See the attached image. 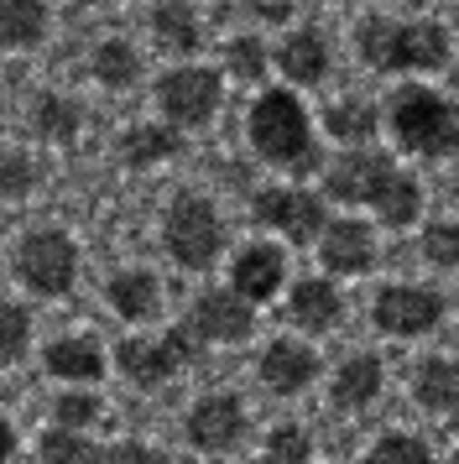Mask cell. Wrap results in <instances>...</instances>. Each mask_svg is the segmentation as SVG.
<instances>
[{
  "label": "cell",
  "instance_id": "obj_1",
  "mask_svg": "<svg viewBox=\"0 0 459 464\" xmlns=\"http://www.w3.org/2000/svg\"><path fill=\"white\" fill-rule=\"evenodd\" d=\"M246 141L250 151L277 172H303L318 168V136H313V115L298 100V89H261L246 110Z\"/></svg>",
  "mask_w": 459,
  "mask_h": 464
},
{
  "label": "cell",
  "instance_id": "obj_2",
  "mask_svg": "<svg viewBox=\"0 0 459 464\" xmlns=\"http://www.w3.org/2000/svg\"><path fill=\"white\" fill-rule=\"evenodd\" d=\"M355 53L371 73H434L449 63V26L434 16H413V22H396V16H366L355 26Z\"/></svg>",
  "mask_w": 459,
  "mask_h": 464
},
{
  "label": "cell",
  "instance_id": "obj_3",
  "mask_svg": "<svg viewBox=\"0 0 459 464\" xmlns=\"http://www.w3.org/2000/svg\"><path fill=\"white\" fill-rule=\"evenodd\" d=\"M381 126L392 130V141L413 157L444 162L459 151V105L434 84H396L381 105Z\"/></svg>",
  "mask_w": 459,
  "mask_h": 464
},
{
  "label": "cell",
  "instance_id": "obj_4",
  "mask_svg": "<svg viewBox=\"0 0 459 464\" xmlns=\"http://www.w3.org/2000/svg\"><path fill=\"white\" fill-rule=\"evenodd\" d=\"M162 246L183 272H209L225 251V219L204 193H178L162 214Z\"/></svg>",
  "mask_w": 459,
  "mask_h": 464
},
{
  "label": "cell",
  "instance_id": "obj_5",
  "mask_svg": "<svg viewBox=\"0 0 459 464\" xmlns=\"http://www.w3.org/2000/svg\"><path fill=\"white\" fill-rule=\"evenodd\" d=\"M225 105V73L204 63H178L157 79V110L167 126L178 130H204Z\"/></svg>",
  "mask_w": 459,
  "mask_h": 464
},
{
  "label": "cell",
  "instance_id": "obj_6",
  "mask_svg": "<svg viewBox=\"0 0 459 464\" xmlns=\"http://www.w3.org/2000/svg\"><path fill=\"white\" fill-rule=\"evenodd\" d=\"M250 219L271 235H288L292 246H313L324 235V193L298 188V183H277V188H256L250 193Z\"/></svg>",
  "mask_w": 459,
  "mask_h": 464
},
{
  "label": "cell",
  "instance_id": "obj_7",
  "mask_svg": "<svg viewBox=\"0 0 459 464\" xmlns=\"http://www.w3.org/2000/svg\"><path fill=\"white\" fill-rule=\"evenodd\" d=\"M16 276L37 297H63L79 282V246L63 230H32L16 246Z\"/></svg>",
  "mask_w": 459,
  "mask_h": 464
},
{
  "label": "cell",
  "instance_id": "obj_8",
  "mask_svg": "<svg viewBox=\"0 0 459 464\" xmlns=\"http://www.w3.org/2000/svg\"><path fill=\"white\" fill-rule=\"evenodd\" d=\"M396 172H402V168H396V157H386V151H376V147L339 151V157L329 162V172H324V198L376 209V204H381V193H386V183H392Z\"/></svg>",
  "mask_w": 459,
  "mask_h": 464
},
{
  "label": "cell",
  "instance_id": "obj_9",
  "mask_svg": "<svg viewBox=\"0 0 459 464\" xmlns=\"http://www.w3.org/2000/svg\"><path fill=\"white\" fill-rule=\"evenodd\" d=\"M193 344L199 339L188 334V324H178V329H167L157 339H125L121 350H115V365L136 386H162V381H172L193 360Z\"/></svg>",
  "mask_w": 459,
  "mask_h": 464
},
{
  "label": "cell",
  "instance_id": "obj_10",
  "mask_svg": "<svg viewBox=\"0 0 459 464\" xmlns=\"http://www.w3.org/2000/svg\"><path fill=\"white\" fill-rule=\"evenodd\" d=\"M371 318L381 334L392 339H417L438 329V318H444V297L428 293V287H407V282H396V287H381L371 303Z\"/></svg>",
  "mask_w": 459,
  "mask_h": 464
},
{
  "label": "cell",
  "instance_id": "obj_11",
  "mask_svg": "<svg viewBox=\"0 0 459 464\" xmlns=\"http://www.w3.org/2000/svg\"><path fill=\"white\" fill-rule=\"evenodd\" d=\"M250 329H256L250 303H246V297H235L230 287L199 293V297H193V308H188V334L209 339V344H240Z\"/></svg>",
  "mask_w": 459,
  "mask_h": 464
},
{
  "label": "cell",
  "instance_id": "obj_12",
  "mask_svg": "<svg viewBox=\"0 0 459 464\" xmlns=\"http://www.w3.org/2000/svg\"><path fill=\"white\" fill-rule=\"evenodd\" d=\"M282 282H288V256L271 240H250L230 261V293L246 297V303H271L282 293Z\"/></svg>",
  "mask_w": 459,
  "mask_h": 464
},
{
  "label": "cell",
  "instance_id": "obj_13",
  "mask_svg": "<svg viewBox=\"0 0 459 464\" xmlns=\"http://www.w3.org/2000/svg\"><path fill=\"white\" fill-rule=\"evenodd\" d=\"M271 58H277V73L288 79V89H318L329 79V37L318 26H292Z\"/></svg>",
  "mask_w": 459,
  "mask_h": 464
},
{
  "label": "cell",
  "instance_id": "obj_14",
  "mask_svg": "<svg viewBox=\"0 0 459 464\" xmlns=\"http://www.w3.org/2000/svg\"><path fill=\"white\" fill-rule=\"evenodd\" d=\"M318 261L334 276H366L376 266V235L360 219H329L318 235Z\"/></svg>",
  "mask_w": 459,
  "mask_h": 464
},
{
  "label": "cell",
  "instance_id": "obj_15",
  "mask_svg": "<svg viewBox=\"0 0 459 464\" xmlns=\"http://www.w3.org/2000/svg\"><path fill=\"white\" fill-rule=\"evenodd\" d=\"M188 439L199 443L204 454L235 449V443L246 439V407H240V397H225V392L204 397L193 412H188Z\"/></svg>",
  "mask_w": 459,
  "mask_h": 464
},
{
  "label": "cell",
  "instance_id": "obj_16",
  "mask_svg": "<svg viewBox=\"0 0 459 464\" xmlns=\"http://www.w3.org/2000/svg\"><path fill=\"white\" fill-rule=\"evenodd\" d=\"M146 26H151V43L162 47L167 58H178V63H193L199 47H204V16L188 0H157Z\"/></svg>",
  "mask_w": 459,
  "mask_h": 464
},
{
  "label": "cell",
  "instance_id": "obj_17",
  "mask_svg": "<svg viewBox=\"0 0 459 464\" xmlns=\"http://www.w3.org/2000/svg\"><path fill=\"white\" fill-rule=\"evenodd\" d=\"M318 376V355H313L308 344H298V339H271L267 350H261V381H267L271 392H303L308 381Z\"/></svg>",
  "mask_w": 459,
  "mask_h": 464
},
{
  "label": "cell",
  "instance_id": "obj_18",
  "mask_svg": "<svg viewBox=\"0 0 459 464\" xmlns=\"http://www.w3.org/2000/svg\"><path fill=\"white\" fill-rule=\"evenodd\" d=\"M183 151V130L167 121H142L121 130V162L125 168H162Z\"/></svg>",
  "mask_w": 459,
  "mask_h": 464
},
{
  "label": "cell",
  "instance_id": "obj_19",
  "mask_svg": "<svg viewBox=\"0 0 459 464\" xmlns=\"http://www.w3.org/2000/svg\"><path fill=\"white\" fill-rule=\"evenodd\" d=\"M324 130H329L345 151L371 147L376 130H381V110H376L371 100H360V94H339V100L324 105Z\"/></svg>",
  "mask_w": 459,
  "mask_h": 464
},
{
  "label": "cell",
  "instance_id": "obj_20",
  "mask_svg": "<svg viewBox=\"0 0 459 464\" xmlns=\"http://www.w3.org/2000/svg\"><path fill=\"white\" fill-rule=\"evenodd\" d=\"M288 314L298 329H313V334H329L339 314H345V303H339V287H334L329 276H303L298 287H292V303Z\"/></svg>",
  "mask_w": 459,
  "mask_h": 464
},
{
  "label": "cell",
  "instance_id": "obj_21",
  "mask_svg": "<svg viewBox=\"0 0 459 464\" xmlns=\"http://www.w3.org/2000/svg\"><path fill=\"white\" fill-rule=\"evenodd\" d=\"M47 0H0V53H32L47 37Z\"/></svg>",
  "mask_w": 459,
  "mask_h": 464
},
{
  "label": "cell",
  "instance_id": "obj_22",
  "mask_svg": "<svg viewBox=\"0 0 459 464\" xmlns=\"http://www.w3.org/2000/svg\"><path fill=\"white\" fill-rule=\"evenodd\" d=\"M413 397L417 407H428L434 418H459V365L454 360H423L417 365V376H413Z\"/></svg>",
  "mask_w": 459,
  "mask_h": 464
},
{
  "label": "cell",
  "instance_id": "obj_23",
  "mask_svg": "<svg viewBox=\"0 0 459 464\" xmlns=\"http://www.w3.org/2000/svg\"><path fill=\"white\" fill-rule=\"evenodd\" d=\"M104 297H110V308H115L121 318H157V308H162V287H157V276L136 272V266L110 276Z\"/></svg>",
  "mask_w": 459,
  "mask_h": 464
},
{
  "label": "cell",
  "instance_id": "obj_24",
  "mask_svg": "<svg viewBox=\"0 0 459 464\" xmlns=\"http://www.w3.org/2000/svg\"><path fill=\"white\" fill-rule=\"evenodd\" d=\"M42 360H47V371H53L58 381H94V376H104V350L94 344V339H83V334L53 339Z\"/></svg>",
  "mask_w": 459,
  "mask_h": 464
},
{
  "label": "cell",
  "instance_id": "obj_25",
  "mask_svg": "<svg viewBox=\"0 0 459 464\" xmlns=\"http://www.w3.org/2000/svg\"><path fill=\"white\" fill-rule=\"evenodd\" d=\"M89 73H94L100 89H131V84H142V53L125 43V37H104L89 53Z\"/></svg>",
  "mask_w": 459,
  "mask_h": 464
},
{
  "label": "cell",
  "instance_id": "obj_26",
  "mask_svg": "<svg viewBox=\"0 0 459 464\" xmlns=\"http://www.w3.org/2000/svg\"><path fill=\"white\" fill-rule=\"evenodd\" d=\"M381 360L376 355H350L345 365H339V376H334V401L345 407V412H355V407H371L376 397H381Z\"/></svg>",
  "mask_w": 459,
  "mask_h": 464
},
{
  "label": "cell",
  "instance_id": "obj_27",
  "mask_svg": "<svg viewBox=\"0 0 459 464\" xmlns=\"http://www.w3.org/2000/svg\"><path fill=\"white\" fill-rule=\"evenodd\" d=\"M79 126H83V115H79L73 100H63V94H37V105H32V130H37L42 141L68 147V141H79Z\"/></svg>",
  "mask_w": 459,
  "mask_h": 464
},
{
  "label": "cell",
  "instance_id": "obj_28",
  "mask_svg": "<svg viewBox=\"0 0 459 464\" xmlns=\"http://www.w3.org/2000/svg\"><path fill=\"white\" fill-rule=\"evenodd\" d=\"M417 214H423V183L402 168L392 183H386V193H381L376 219H381V225H392V230H407V225H417Z\"/></svg>",
  "mask_w": 459,
  "mask_h": 464
},
{
  "label": "cell",
  "instance_id": "obj_29",
  "mask_svg": "<svg viewBox=\"0 0 459 464\" xmlns=\"http://www.w3.org/2000/svg\"><path fill=\"white\" fill-rule=\"evenodd\" d=\"M225 73L235 84H261L271 73V47L256 37V32H240L225 43Z\"/></svg>",
  "mask_w": 459,
  "mask_h": 464
},
{
  "label": "cell",
  "instance_id": "obj_30",
  "mask_svg": "<svg viewBox=\"0 0 459 464\" xmlns=\"http://www.w3.org/2000/svg\"><path fill=\"white\" fill-rule=\"evenodd\" d=\"M37 454H42V464H94V443L89 439H79L73 428H47L37 439Z\"/></svg>",
  "mask_w": 459,
  "mask_h": 464
},
{
  "label": "cell",
  "instance_id": "obj_31",
  "mask_svg": "<svg viewBox=\"0 0 459 464\" xmlns=\"http://www.w3.org/2000/svg\"><path fill=\"white\" fill-rule=\"evenodd\" d=\"M366 464H438V459L428 454V443L413 439V433H386V439L366 454Z\"/></svg>",
  "mask_w": 459,
  "mask_h": 464
},
{
  "label": "cell",
  "instance_id": "obj_32",
  "mask_svg": "<svg viewBox=\"0 0 459 464\" xmlns=\"http://www.w3.org/2000/svg\"><path fill=\"white\" fill-rule=\"evenodd\" d=\"M26 339H32V314L16 308V303H0V365L21 360Z\"/></svg>",
  "mask_w": 459,
  "mask_h": 464
},
{
  "label": "cell",
  "instance_id": "obj_33",
  "mask_svg": "<svg viewBox=\"0 0 459 464\" xmlns=\"http://www.w3.org/2000/svg\"><path fill=\"white\" fill-rule=\"evenodd\" d=\"M423 261L428 266H459V225L454 219H434L423 230Z\"/></svg>",
  "mask_w": 459,
  "mask_h": 464
},
{
  "label": "cell",
  "instance_id": "obj_34",
  "mask_svg": "<svg viewBox=\"0 0 459 464\" xmlns=\"http://www.w3.org/2000/svg\"><path fill=\"white\" fill-rule=\"evenodd\" d=\"M100 397H89V392H63L58 401H53V418H58V428H89V422H100Z\"/></svg>",
  "mask_w": 459,
  "mask_h": 464
},
{
  "label": "cell",
  "instance_id": "obj_35",
  "mask_svg": "<svg viewBox=\"0 0 459 464\" xmlns=\"http://www.w3.org/2000/svg\"><path fill=\"white\" fill-rule=\"evenodd\" d=\"M32 183H37L32 157H21V151H0V198H21Z\"/></svg>",
  "mask_w": 459,
  "mask_h": 464
},
{
  "label": "cell",
  "instance_id": "obj_36",
  "mask_svg": "<svg viewBox=\"0 0 459 464\" xmlns=\"http://www.w3.org/2000/svg\"><path fill=\"white\" fill-rule=\"evenodd\" d=\"M271 464H303L308 459V433H303V428H271Z\"/></svg>",
  "mask_w": 459,
  "mask_h": 464
},
{
  "label": "cell",
  "instance_id": "obj_37",
  "mask_svg": "<svg viewBox=\"0 0 459 464\" xmlns=\"http://www.w3.org/2000/svg\"><path fill=\"white\" fill-rule=\"evenodd\" d=\"M94 464H167V454L146 449V443H110L94 454Z\"/></svg>",
  "mask_w": 459,
  "mask_h": 464
},
{
  "label": "cell",
  "instance_id": "obj_38",
  "mask_svg": "<svg viewBox=\"0 0 459 464\" xmlns=\"http://www.w3.org/2000/svg\"><path fill=\"white\" fill-rule=\"evenodd\" d=\"M246 16L261 26H292L298 16V0H246Z\"/></svg>",
  "mask_w": 459,
  "mask_h": 464
},
{
  "label": "cell",
  "instance_id": "obj_39",
  "mask_svg": "<svg viewBox=\"0 0 459 464\" xmlns=\"http://www.w3.org/2000/svg\"><path fill=\"white\" fill-rule=\"evenodd\" d=\"M11 454H16V428H11V422L0 418V464L11 459Z\"/></svg>",
  "mask_w": 459,
  "mask_h": 464
},
{
  "label": "cell",
  "instance_id": "obj_40",
  "mask_svg": "<svg viewBox=\"0 0 459 464\" xmlns=\"http://www.w3.org/2000/svg\"><path fill=\"white\" fill-rule=\"evenodd\" d=\"M329 5H355V0H329Z\"/></svg>",
  "mask_w": 459,
  "mask_h": 464
},
{
  "label": "cell",
  "instance_id": "obj_41",
  "mask_svg": "<svg viewBox=\"0 0 459 464\" xmlns=\"http://www.w3.org/2000/svg\"><path fill=\"white\" fill-rule=\"evenodd\" d=\"M250 464H271V459H250Z\"/></svg>",
  "mask_w": 459,
  "mask_h": 464
},
{
  "label": "cell",
  "instance_id": "obj_42",
  "mask_svg": "<svg viewBox=\"0 0 459 464\" xmlns=\"http://www.w3.org/2000/svg\"><path fill=\"white\" fill-rule=\"evenodd\" d=\"M454 464H459V454H454Z\"/></svg>",
  "mask_w": 459,
  "mask_h": 464
}]
</instances>
